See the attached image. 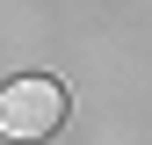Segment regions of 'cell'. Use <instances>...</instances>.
I'll return each instance as SVG.
<instances>
[{"mask_svg":"<svg viewBox=\"0 0 152 145\" xmlns=\"http://www.w3.org/2000/svg\"><path fill=\"white\" fill-rule=\"evenodd\" d=\"M65 123V87L51 80V72H22V80L7 87V94H0V131L7 138H51Z\"/></svg>","mask_w":152,"mask_h":145,"instance_id":"1","label":"cell"}]
</instances>
